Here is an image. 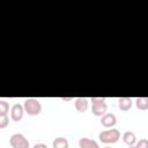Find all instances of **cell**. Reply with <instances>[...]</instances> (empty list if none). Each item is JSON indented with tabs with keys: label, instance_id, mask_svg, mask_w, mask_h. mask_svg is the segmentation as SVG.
<instances>
[{
	"label": "cell",
	"instance_id": "cell-14",
	"mask_svg": "<svg viewBox=\"0 0 148 148\" xmlns=\"http://www.w3.org/2000/svg\"><path fill=\"white\" fill-rule=\"evenodd\" d=\"M9 123V118L7 114H3V116H0V128H5L7 127Z\"/></svg>",
	"mask_w": 148,
	"mask_h": 148
},
{
	"label": "cell",
	"instance_id": "cell-3",
	"mask_svg": "<svg viewBox=\"0 0 148 148\" xmlns=\"http://www.w3.org/2000/svg\"><path fill=\"white\" fill-rule=\"evenodd\" d=\"M9 143L13 148H29V141L28 139L21 134V133H15L10 136Z\"/></svg>",
	"mask_w": 148,
	"mask_h": 148
},
{
	"label": "cell",
	"instance_id": "cell-10",
	"mask_svg": "<svg viewBox=\"0 0 148 148\" xmlns=\"http://www.w3.org/2000/svg\"><path fill=\"white\" fill-rule=\"evenodd\" d=\"M123 140H124V142H125L127 146H134V145L136 143V136H135V134H134L133 132H131V131H127V132L124 133Z\"/></svg>",
	"mask_w": 148,
	"mask_h": 148
},
{
	"label": "cell",
	"instance_id": "cell-16",
	"mask_svg": "<svg viewBox=\"0 0 148 148\" xmlns=\"http://www.w3.org/2000/svg\"><path fill=\"white\" fill-rule=\"evenodd\" d=\"M90 102H91V104H94V103H103V102H105V98L104 97H91Z\"/></svg>",
	"mask_w": 148,
	"mask_h": 148
},
{
	"label": "cell",
	"instance_id": "cell-5",
	"mask_svg": "<svg viewBox=\"0 0 148 148\" xmlns=\"http://www.w3.org/2000/svg\"><path fill=\"white\" fill-rule=\"evenodd\" d=\"M106 111H108V105L105 102L91 104V112L97 117H103L106 113Z\"/></svg>",
	"mask_w": 148,
	"mask_h": 148
},
{
	"label": "cell",
	"instance_id": "cell-20",
	"mask_svg": "<svg viewBox=\"0 0 148 148\" xmlns=\"http://www.w3.org/2000/svg\"><path fill=\"white\" fill-rule=\"evenodd\" d=\"M104 148H111V147H104Z\"/></svg>",
	"mask_w": 148,
	"mask_h": 148
},
{
	"label": "cell",
	"instance_id": "cell-19",
	"mask_svg": "<svg viewBox=\"0 0 148 148\" xmlns=\"http://www.w3.org/2000/svg\"><path fill=\"white\" fill-rule=\"evenodd\" d=\"M128 148H136L135 146H128Z\"/></svg>",
	"mask_w": 148,
	"mask_h": 148
},
{
	"label": "cell",
	"instance_id": "cell-18",
	"mask_svg": "<svg viewBox=\"0 0 148 148\" xmlns=\"http://www.w3.org/2000/svg\"><path fill=\"white\" fill-rule=\"evenodd\" d=\"M61 99H62V101H72L73 98H72V97H61Z\"/></svg>",
	"mask_w": 148,
	"mask_h": 148
},
{
	"label": "cell",
	"instance_id": "cell-4",
	"mask_svg": "<svg viewBox=\"0 0 148 148\" xmlns=\"http://www.w3.org/2000/svg\"><path fill=\"white\" fill-rule=\"evenodd\" d=\"M23 113H24V106H22L21 104H14L10 110V118L14 121H20L23 118Z\"/></svg>",
	"mask_w": 148,
	"mask_h": 148
},
{
	"label": "cell",
	"instance_id": "cell-12",
	"mask_svg": "<svg viewBox=\"0 0 148 148\" xmlns=\"http://www.w3.org/2000/svg\"><path fill=\"white\" fill-rule=\"evenodd\" d=\"M135 104L139 110H148V97H138Z\"/></svg>",
	"mask_w": 148,
	"mask_h": 148
},
{
	"label": "cell",
	"instance_id": "cell-7",
	"mask_svg": "<svg viewBox=\"0 0 148 148\" xmlns=\"http://www.w3.org/2000/svg\"><path fill=\"white\" fill-rule=\"evenodd\" d=\"M79 146L80 148H99L98 143L89 138H81L79 140Z\"/></svg>",
	"mask_w": 148,
	"mask_h": 148
},
{
	"label": "cell",
	"instance_id": "cell-17",
	"mask_svg": "<svg viewBox=\"0 0 148 148\" xmlns=\"http://www.w3.org/2000/svg\"><path fill=\"white\" fill-rule=\"evenodd\" d=\"M32 148H47V146L44 145V143H36Z\"/></svg>",
	"mask_w": 148,
	"mask_h": 148
},
{
	"label": "cell",
	"instance_id": "cell-9",
	"mask_svg": "<svg viewBox=\"0 0 148 148\" xmlns=\"http://www.w3.org/2000/svg\"><path fill=\"white\" fill-rule=\"evenodd\" d=\"M75 109L79 112H86L88 109V99L83 97L75 98Z\"/></svg>",
	"mask_w": 148,
	"mask_h": 148
},
{
	"label": "cell",
	"instance_id": "cell-13",
	"mask_svg": "<svg viewBox=\"0 0 148 148\" xmlns=\"http://www.w3.org/2000/svg\"><path fill=\"white\" fill-rule=\"evenodd\" d=\"M9 111V104L3 101V99H0V116H3V114H7Z\"/></svg>",
	"mask_w": 148,
	"mask_h": 148
},
{
	"label": "cell",
	"instance_id": "cell-15",
	"mask_svg": "<svg viewBox=\"0 0 148 148\" xmlns=\"http://www.w3.org/2000/svg\"><path fill=\"white\" fill-rule=\"evenodd\" d=\"M136 148H148V140L147 139H141L135 143Z\"/></svg>",
	"mask_w": 148,
	"mask_h": 148
},
{
	"label": "cell",
	"instance_id": "cell-6",
	"mask_svg": "<svg viewBox=\"0 0 148 148\" xmlns=\"http://www.w3.org/2000/svg\"><path fill=\"white\" fill-rule=\"evenodd\" d=\"M116 123H117V118H116V116L113 113H105L101 119L102 126L108 127V128L109 127H113L116 125Z\"/></svg>",
	"mask_w": 148,
	"mask_h": 148
},
{
	"label": "cell",
	"instance_id": "cell-11",
	"mask_svg": "<svg viewBox=\"0 0 148 148\" xmlns=\"http://www.w3.org/2000/svg\"><path fill=\"white\" fill-rule=\"evenodd\" d=\"M69 143H68V140L62 138V136H59V138H56L52 142V147L53 148H68Z\"/></svg>",
	"mask_w": 148,
	"mask_h": 148
},
{
	"label": "cell",
	"instance_id": "cell-8",
	"mask_svg": "<svg viewBox=\"0 0 148 148\" xmlns=\"http://www.w3.org/2000/svg\"><path fill=\"white\" fill-rule=\"evenodd\" d=\"M118 106L121 111H128L132 108V98L131 97H120L118 99Z\"/></svg>",
	"mask_w": 148,
	"mask_h": 148
},
{
	"label": "cell",
	"instance_id": "cell-2",
	"mask_svg": "<svg viewBox=\"0 0 148 148\" xmlns=\"http://www.w3.org/2000/svg\"><path fill=\"white\" fill-rule=\"evenodd\" d=\"M99 140L103 143H114L119 140L120 138V132L117 128H111V130H105L102 131L98 135Z\"/></svg>",
	"mask_w": 148,
	"mask_h": 148
},
{
	"label": "cell",
	"instance_id": "cell-1",
	"mask_svg": "<svg viewBox=\"0 0 148 148\" xmlns=\"http://www.w3.org/2000/svg\"><path fill=\"white\" fill-rule=\"evenodd\" d=\"M24 111L29 114V116H38L42 111V104L39 103L38 99L36 98H27L24 101Z\"/></svg>",
	"mask_w": 148,
	"mask_h": 148
}]
</instances>
